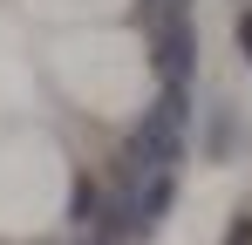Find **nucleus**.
Segmentation results:
<instances>
[{
	"label": "nucleus",
	"instance_id": "nucleus-2",
	"mask_svg": "<svg viewBox=\"0 0 252 245\" xmlns=\"http://www.w3.org/2000/svg\"><path fill=\"white\" fill-rule=\"evenodd\" d=\"M225 245H252V211H239V225H232V239Z\"/></svg>",
	"mask_w": 252,
	"mask_h": 245
},
{
	"label": "nucleus",
	"instance_id": "nucleus-3",
	"mask_svg": "<svg viewBox=\"0 0 252 245\" xmlns=\"http://www.w3.org/2000/svg\"><path fill=\"white\" fill-rule=\"evenodd\" d=\"M239 48H246V61H252V14H239Z\"/></svg>",
	"mask_w": 252,
	"mask_h": 245
},
{
	"label": "nucleus",
	"instance_id": "nucleus-1",
	"mask_svg": "<svg viewBox=\"0 0 252 245\" xmlns=\"http://www.w3.org/2000/svg\"><path fill=\"white\" fill-rule=\"evenodd\" d=\"M157 48H164V68H170V82L191 68V55H198V34H191V21H170L164 34H157Z\"/></svg>",
	"mask_w": 252,
	"mask_h": 245
}]
</instances>
